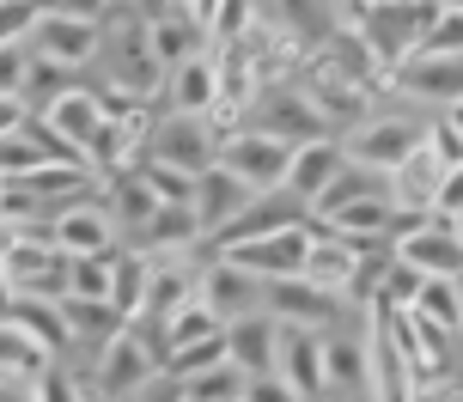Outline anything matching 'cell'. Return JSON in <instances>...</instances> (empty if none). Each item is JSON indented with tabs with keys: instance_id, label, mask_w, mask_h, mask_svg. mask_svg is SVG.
Masks as SVG:
<instances>
[{
	"instance_id": "cell-48",
	"label": "cell",
	"mask_w": 463,
	"mask_h": 402,
	"mask_svg": "<svg viewBox=\"0 0 463 402\" xmlns=\"http://www.w3.org/2000/svg\"><path fill=\"white\" fill-rule=\"evenodd\" d=\"M451 226H458V238H463V213H458V220H451Z\"/></svg>"
},
{
	"instance_id": "cell-19",
	"label": "cell",
	"mask_w": 463,
	"mask_h": 402,
	"mask_svg": "<svg viewBox=\"0 0 463 402\" xmlns=\"http://www.w3.org/2000/svg\"><path fill=\"white\" fill-rule=\"evenodd\" d=\"M305 213H311V208H305L293 190H269V195H256L250 213H244L232 232H220L213 244H220V250H232V244H256V238H269V232H287V226H299Z\"/></svg>"
},
{
	"instance_id": "cell-5",
	"label": "cell",
	"mask_w": 463,
	"mask_h": 402,
	"mask_svg": "<svg viewBox=\"0 0 463 402\" xmlns=\"http://www.w3.org/2000/svg\"><path fill=\"white\" fill-rule=\"evenodd\" d=\"M311 238H317V226L299 220V226L269 232V238H256V244H232V250H220V257H232L238 268H250V275H262V281H293V275H305Z\"/></svg>"
},
{
	"instance_id": "cell-41",
	"label": "cell",
	"mask_w": 463,
	"mask_h": 402,
	"mask_svg": "<svg viewBox=\"0 0 463 402\" xmlns=\"http://www.w3.org/2000/svg\"><path fill=\"white\" fill-rule=\"evenodd\" d=\"M244 402H305L293 384L280 379V372H262V379H250V390H244Z\"/></svg>"
},
{
	"instance_id": "cell-26",
	"label": "cell",
	"mask_w": 463,
	"mask_h": 402,
	"mask_svg": "<svg viewBox=\"0 0 463 402\" xmlns=\"http://www.w3.org/2000/svg\"><path fill=\"white\" fill-rule=\"evenodd\" d=\"M366 195H391V177L384 171H372V165H360V159H347V171L329 183L317 201H311V220L317 226H329L342 208H354V201H366Z\"/></svg>"
},
{
	"instance_id": "cell-47",
	"label": "cell",
	"mask_w": 463,
	"mask_h": 402,
	"mask_svg": "<svg viewBox=\"0 0 463 402\" xmlns=\"http://www.w3.org/2000/svg\"><path fill=\"white\" fill-rule=\"evenodd\" d=\"M445 128H451V135H458V141H463V98H458V104H445Z\"/></svg>"
},
{
	"instance_id": "cell-44",
	"label": "cell",
	"mask_w": 463,
	"mask_h": 402,
	"mask_svg": "<svg viewBox=\"0 0 463 402\" xmlns=\"http://www.w3.org/2000/svg\"><path fill=\"white\" fill-rule=\"evenodd\" d=\"M135 402H189V390H184V379H171V372H159V379L146 384Z\"/></svg>"
},
{
	"instance_id": "cell-11",
	"label": "cell",
	"mask_w": 463,
	"mask_h": 402,
	"mask_svg": "<svg viewBox=\"0 0 463 402\" xmlns=\"http://www.w3.org/2000/svg\"><path fill=\"white\" fill-rule=\"evenodd\" d=\"M280 323L275 311H250V317H238L226 323V348H232V366L244 372V379H262V372H280Z\"/></svg>"
},
{
	"instance_id": "cell-9",
	"label": "cell",
	"mask_w": 463,
	"mask_h": 402,
	"mask_svg": "<svg viewBox=\"0 0 463 402\" xmlns=\"http://www.w3.org/2000/svg\"><path fill=\"white\" fill-rule=\"evenodd\" d=\"M256 195H262V190H250V183L226 165V159H220V165H208V171H202V183H195V220H202V232H208V238L232 232V226L250 213Z\"/></svg>"
},
{
	"instance_id": "cell-36",
	"label": "cell",
	"mask_w": 463,
	"mask_h": 402,
	"mask_svg": "<svg viewBox=\"0 0 463 402\" xmlns=\"http://www.w3.org/2000/svg\"><path fill=\"white\" fill-rule=\"evenodd\" d=\"M220 360H232L226 330H213V335H202V341L177 348V354L165 360V372H171V379H195V372H208V366H220Z\"/></svg>"
},
{
	"instance_id": "cell-46",
	"label": "cell",
	"mask_w": 463,
	"mask_h": 402,
	"mask_svg": "<svg viewBox=\"0 0 463 402\" xmlns=\"http://www.w3.org/2000/svg\"><path fill=\"white\" fill-rule=\"evenodd\" d=\"M49 6H61V13H80V19H104L116 0H49Z\"/></svg>"
},
{
	"instance_id": "cell-17",
	"label": "cell",
	"mask_w": 463,
	"mask_h": 402,
	"mask_svg": "<svg viewBox=\"0 0 463 402\" xmlns=\"http://www.w3.org/2000/svg\"><path fill=\"white\" fill-rule=\"evenodd\" d=\"M396 257L402 262H415L420 275H463V238H458V226L451 220H427L420 232H409L402 244H396Z\"/></svg>"
},
{
	"instance_id": "cell-10",
	"label": "cell",
	"mask_w": 463,
	"mask_h": 402,
	"mask_svg": "<svg viewBox=\"0 0 463 402\" xmlns=\"http://www.w3.org/2000/svg\"><path fill=\"white\" fill-rule=\"evenodd\" d=\"M427 141V128L420 122H402V117H372V122H360L354 128V141H347V159H360V165H372V171H384L391 177L415 146Z\"/></svg>"
},
{
	"instance_id": "cell-28",
	"label": "cell",
	"mask_w": 463,
	"mask_h": 402,
	"mask_svg": "<svg viewBox=\"0 0 463 402\" xmlns=\"http://www.w3.org/2000/svg\"><path fill=\"white\" fill-rule=\"evenodd\" d=\"M49 122H55V135H68L73 146H86L98 135V122H104V92H86V86H68V92L55 98L43 110Z\"/></svg>"
},
{
	"instance_id": "cell-8",
	"label": "cell",
	"mask_w": 463,
	"mask_h": 402,
	"mask_svg": "<svg viewBox=\"0 0 463 402\" xmlns=\"http://www.w3.org/2000/svg\"><path fill=\"white\" fill-rule=\"evenodd\" d=\"M293 153L299 146L293 141H275V135H262V128H250V135H238L232 146H220V159H226L250 190H287V171H293Z\"/></svg>"
},
{
	"instance_id": "cell-16",
	"label": "cell",
	"mask_w": 463,
	"mask_h": 402,
	"mask_svg": "<svg viewBox=\"0 0 463 402\" xmlns=\"http://www.w3.org/2000/svg\"><path fill=\"white\" fill-rule=\"evenodd\" d=\"M55 244L68 257H110L116 250V213L92 208V201H73V208L55 213Z\"/></svg>"
},
{
	"instance_id": "cell-42",
	"label": "cell",
	"mask_w": 463,
	"mask_h": 402,
	"mask_svg": "<svg viewBox=\"0 0 463 402\" xmlns=\"http://www.w3.org/2000/svg\"><path fill=\"white\" fill-rule=\"evenodd\" d=\"M31 402H86V390H80V379H68V372H49V379L31 390Z\"/></svg>"
},
{
	"instance_id": "cell-2",
	"label": "cell",
	"mask_w": 463,
	"mask_h": 402,
	"mask_svg": "<svg viewBox=\"0 0 463 402\" xmlns=\"http://www.w3.org/2000/svg\"><path fill=\"white\" fill-rule=\"evenodd\" d=\"M250 128H262V135H275V141H324V135H335L329 128V117L317 110V98L305 92L299 79H280V86H262V98H256L250 110Z\"/></svg>"
},
{
	"instance_id": "cell-37",
	"label": "cell",
	"mask_w": 463,
	"mask_h": 402,
	"mask_svg": "<svg viewBox=\"0 0 463 402\" xmlns=\"http://www.w3.org/2000/svg\"><path fill=\"white\" fill-rule=\"evenodd\" d=\"M73 293L80 299H110L116 293V250L110 257H73Z\"/></svg>"
},
{
	"instance_id": "cell-24",
	"label": "cell",
	"mask_w": 463,
	"mask_h": 402,
	"mask_svg": "<svg viewBox=\"0 0 463 402\" xmlns=\"http://www.w3.org/2000/svg\"><path fill=\"white\" fill-rule=\"evenodd\" d=\"M354 275H360V250H354L342 232H317V238H311V257H305V281L324 286V293H335V299H347Z\"/></svg>"
},
{
	"instance_id": "cell-21",
	"label": "cell",
	"mask_w": 463,
	"mask_h": 402,
	"mask_svg": "<svg viewBox=\"0 0 463 402\" xmlns=\"http://www.w3.org/2000/svg\"><path fill=\"white\" fill-rule=\"evenodd\" d=\"M86 165L110 183V177H122V171H140L146 165V135L140 128H128V122H98V135L86 141Z\"/></svg>"
},
{
	"instance_id": "cell-20",
	"label": "cell",
	"mask_w": 463,
	"mask_h": 402,
	"mask_svg": "<svg viewBox=\"0 0 463 402\" xmlns=\"http://www.w3.org/2000/svg\"><path fill=\"white\" fill-rule=\"evenodd\" d=\"M347 171V146L335 141V135H324V141H305L299 153H293V171H287V190L299 195L305 208H311V201H317V195L329 190V183H335V177H342Z\"/></svg>"
},
{
	"instance_id": "cell-6",
	"label": "cell",
	"mask_w": 463,
	"mask_h": 402,
	"mask_svg": "<svg viewBox=\"0 0 463 402\" xmlns=\"http://www.w3.org/2000/svg\"><path fill=\"white\" fill-rule=\"evenodd\" d=\"M146 159H165V165H177V171H189V177H202L208 165H220V141H213L208 117H184V110H171V117L153 128Z\"/></svg>"
},
{
	"instance_id": "cell-18",
	"label": "cell",
	"mask_w": 463,
	"mask_h": 402,
	"mask_svg": "<svg viewBox=\"0 0 463 402\" xmlns=\"http://www.w3.org/2000/svg\"><path fill=\"white\" fill-rule=\"evenodd\" d=\"M6 330H24L37 335L43 348H68V341H80L68 323V311H61V299H43V293H6Z\"/></svg>"
},
{
	"instance_id": "cell-4",
	"label": "cell",
	"mask_w": 463,
	"mask_h": 402,
	"mask_svg": "<svg viewBox=\"0 0 463 402\" xmlns=\"http://www.w3.org/2000/svg\"><path fill=\"white\" fill-rule=\"evenodd\" d=\"M445 177H451V165H445V153L433 146V135H427V141L391 171V208L396 213H439Z\"/></svg>"
},
{
	"instance_id": "cell-7",
	"label": "cell",
	"mask_w": 463,
	"mask_h": 402,
	"mask_svg": "<svg viewBox=\"0 0 463 402\" xmlns=\"http://www.w3.org/2000/svg\"><path fill=\"white\" fill-rule=\"evenodd\" d=\"M202 299H208V311L220 323H238L250 311H269V281L250 275V268H238L232 257H220L202 268Z\"/></svg>"
},
{
	"instance_id": "cell-45",
	"label": "cell",
	"mask_w": 463,
	"mask_h": 402,
	"mask_svg": "<svg viewBox=\"0 0 463 402\" xmlns=\"http://www.w3.org/2000/svg\"><path fill=\"white\" fill-rule=\"evenodd\" d=\"M463 213V165L445 177V201H439V220H458Z\"/></svg>"
},
{
	"instance_id": "cell-12",
	"label": "cell",
	"mask_w": 463,
	"mask_h": 402,
	"mask_svg": "<svg viewBox=\"0 0 463 402\" xmlns=\"http://www.w3.org/2000/svg\"><path fill=\"white\" fill-rule=\"evenodd\" d=\"M98 19H80V13H61V6H49L43 24H37V37H31V49L37 55H49V61H61V68H86L98 55Z\"/></svg>"
},
{
	"instance_id": "cell-14",
	"label": "cell",
	"mask_w": 463,
	"mask_h": 402,
	"mask_svg": "<svg viewBox=\"0 0 463 402\" xmlns=\"http://www.w3.org/2000/svg\"><path fill=\"white\" fill-rule=\"evenodd\" d=\"M391 86L409 92V98H427V104H458L463 98V55H433V49H420V55H409V61L391 73Z\"/></svg>"
},
{
	"instance_id": "cell-34",
	"label": "cell",
	"mask_w": 463,
	"mask_h": 402,
	"mask_svg": "<svg viewBox=\"0 0 463 402\" xmlns=\"http://www.w3.org/2000/svg\"><path fill=\"white\" fill-rule=\"evenodd\" d=\"M213 330H226L220 317L208 311V299H195V305H184L171 323L159 330V348H165V360L177 354V348H189V341H202V335H213Z\"/></svg>"
},
{
	"instance_id": "cell-3",
	"label": "cell",
	"mask_w": 463,
	"mask_h": 402,
	"mask_svg": "<svg viewBox=\"0 0 463 402\" xmlns=\"http://www.w3.org/2000/svg\"><path fill=\"white\" fill-rule=\"evenodd\" d=\"M372 317V390L366 397L372 402H409L415 397V384H420V372L409 366V354L396 348V330H391V299H378V305L366 311Z\"/></svg>"
},
{
	"instance_id": "cell-50",
	"label": "cell",
	"mask_w": 463,
	"mask_h": 402,
	"mask_svg": "<svg viewBox=\"0 0 463 402\" xmlns=\"http://www.w3.org/2000/svg\"><path fill=\"white\" fill-rule=\"evenodd\" d=\"M92 402H104V397H92Z\"/></svg>"
},
{
	"instance_id": "cell-40",
	"label": "cell",
	"mask_w": 463,
	"mask_h": 402,
	"mask_svg": "<svg viewBox=\"0 0 463 402\" xmlns=\"http://www.w3.org/2000/svg\"><path fill=\"white\" fill-rule=\"evenodd\" d=\"M420 49H433V55H463V13L458 6H445V19L433 24V37Z\"/></svg>"
},
{
	"instance_id": "cell-15",
	"label": "cell",
	"mask_w": 463,
	"mask_h": 402,
	"mask_svg": "<svg viewBox=\"0 0 463 402\" xmlns=\"http://www.w3.org/2000/svg\"><path fill=\"white\" fill-rule=\"evenodd\" d=\"M269 311L280 323H293V330H329L342 299L324 293V286H311L305 275H293V281H269Z\"/></svg>"
},
{
	"instance_id": "cell-30",
	"label": "cell",
	"mask_w": 463,
	"mask_h": 402,
	"mask_svg": "<svg viewBox=\"0 0 463 402\" xmlns=\"http://www.w3.org/2000/svg\"><path fill=\"white\" fill-rule=\"evenodd\" d=\"M146 286H153V257H146V250H116V293H110V305L122 311L128 323L146 317Z\"/></svg>"
},
{
	"instance_id": "cell-33",
	"label": "cell",
	"mask_w": 463,
	"mask_h": 402,
	"mask_svg": "<svg viewBox=\"0 0 463 402\" xmlns=\"http://www.w3.org/2000/svg\"><path fill=\"white\" fill-rule=\"evenodd\" d=\"M189 402H244V390H250V379L232 366V360H220V366H208V372H195V379H184Z\"/></svg>"
},
{
	"instance_id": "cell-32",
	"label": "cell",
	"mask_w": 463,
	"mask_h": 402,
	"mask_svg": "<svg viewBox=\"0 0 463 402\" xmlns=\"http://www.w3.org/2000/svg\"><path fill=\"white\" fill-rule=\"evenodd\" d=\"M61 311H68V323H73V335H80V341H110V335L128 330V317H122L110 299H80V293H68V299H61Z\"/></svg>"
},
{
	"instance_id": "cell-22",
	"label": "cell",
	"mask_w": 463,
	"mask_h": 402,
	"mask_svg": "<svg viewBox=\"0 0 463 402\" xmlns=\"http://www.w3.org/2000/svg\"><path fill=\"white\" fill-rule=\"evenodd\" d=\"M195 299H202V275H189L184 262L153 257V286H146V317H140V323L165 330V323H171L184 305H195Z\"/></svg>"
},
{
	"instance_id": "cell-35",
	"label": "cell",
	"mask_w": 463,
	"mask_h": 402,
	"mask_svg": "<svg viewBox=\"0 0 463 402\" xmlns=\"http://www.w3.org/2000/svg\"><path fill=\"white\" fill-rule=\"evenodd\" d=\"M329 384L372 390V341H329Z\"/></svg>"
},
{
	"instance_id": "cell-39",
	"label": "cell",
	"mask_w": 463,
	"mask_h": 402,
	"mask_svg": "<svg viewBox=\"0 0 463 402\" xmlns=\"http://www.w3.org/2000/svg\"><path fill=\"white\" fill-rule=\"evenodd\" d=\"M420 286H427V275H420L415 262H402V257H396V262H391V281H384V299H391V305H415V299H420Z\"/></svg>"
},
{
	"instance_id": "cell-25",
	"label": "cell",
	"mask_w": 463,
	"mask_h": 402,
	"mask_svg": "<svg viewBox=\"0 0 463 402\" xmlns=\"http://www.w3.org/2000/svg\"><path fill=\"white\" fill-rule=\"evenodd\" d=\"M0 366H6V397H31V390L55 372V348H43L37 335H24V330H6Z\"/></svg>"
},
{
	"instance_id": "cell-29",
	"label": "cell",
	"mask_w": 463,
	"mask_h": 402,
	"mask_svg": "<svg viewBox=\"0 0 463 402\" xmlns=\"http://www.w3.org/2000/svg\"><path fill=\"white\" fill-rule=\"evenodd\" d=\"M409 311H420L427 323H439L463 348V275H427V286H420V299Z\"/></svg>"
},
{
	"instance_id": "cell-13",
	"label": "cell",
	"mask_w": 463,
	"mask_h": 402,
	"mask_svg": "<svg viewBox=\"0 0 463 402\" xmlns=\"http://www.w3.org/2000/svg\"><path fill=\"white\" fill-rule=\"evenodd\" d=\"M280 379L293 384L305 402L329 390V341L324 330H280Z\"/></svg>"
},
{
	"instance_id": "cell-38",
	"label": "cell",
	"mask_w": 463,
	"mask_h": 402,
	"mask_svg": "<svg viewBox=\"0 0 463 402\" xmlns=\"http://www.w3.org/2000/svg\"><path fill=\"white\" fill-rule=\"evenodd\" d=\"M43 13H49V0H6V43H31Z\"/></svg>"
},
{
	"instance_id": "cell-31",
	"label": "cell",
	"mask_w": 463,
	"mask_h": 402,
	"mask_svg": "<svg viewBox=\"0 0 463 402\" xmlns=\"http://www.w3.org/2000/svg\"><path fill=\"white\" fill-rule=\"evenodd\" d=\"M202 232V220H195V208H159L153 213V226L146 232H135V250H146V257H159V250H184V244H195Z\"/></svg>"
},
{
	"instance_id": "cell-43",
	"label": "cell",
	"mask_w": 463,
	"mask_h": 402,
	"mask_svg": "<svg viewBox=\"0 0 463 402\" xmlns=\"http://www.w3.org/2000/svg\"><path fill=\"white\" fill-rule=\"evenodd\" d=\"M409 402H463V384L458 379H420Z\"/></svg>"
},
{
	"instance_id": "cell-49",
	"label": "cell",
	"mask_w": 463,
	"mask_h": 402,
	"mask_svg": "<svg viewBox=\"0 0 463 402\" xmlns=\"http://www.w3.org/2000/svg\"><path fill=\"white\" fill-rule=\"evenodd\" d=\"M445 6H458V13H463V0H445Z\"/></svg>"
},
{
	"instance_id": "cell-23",
	"label": "cell",
	"mask_w": 463,
	"mask_h": 402,
	"mask_svg": "<svg viewBox=\"0 0 463 402\" xmlns=\"http://www.w3.org/2000/svg\"><path fill=\"white\" fill-rule=\"evenodd\" d=\"M165 92H171V110H184V117H208L213 104H220V61H213V49L189 55L184 68H171Z\"/></svg>"
},
{
	"instance_id": "cell-27",
	"label": "cell",
	"mask_w": 463,
	"mask_h": 402,
	"mask_svg": "<svg viewBox=\"0 0 463 402\" xmlns=\"http://www.w3.org/2000/svg\"><path fill=\"white\" fill-rule=\"evenodd\" d=\"M159 190L146 183V171H122V177H110V213H116V226L135 238L153 226V213H159Z\"/></svg>"
},
{
	"instance_id": "cell-1",
	"label": "cell",
	"mask_w": 463,
	"mask_h": 402,
	"mask_svg": "<svg viewBox=\"0 0 463 402\" xmlns=\"http://www.w3.org/2000/svg\"><path fill=\"white\" fill-rule=\"evenodd\" d=\"M159 372H165V348L140 330V323H128V330L110 335V341H104V354H98V397H104V402L140 397Z\"/></svg>"
}]
</instances>
